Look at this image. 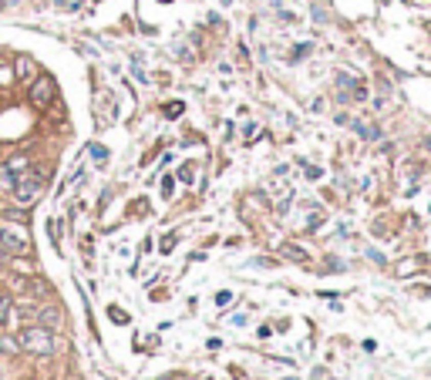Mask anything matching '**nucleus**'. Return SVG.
Wrapping results in <instances>:
<instances>
[{"label": "nucleus", "mask_w": 431, "mask_h": 380, "mask_svg": "<svg viewBox=\"0 0 431 380\" xmlns=\"http://www.w3.org/2000/svg\"><path fill=\"white\" fill-rule=\"evenodd\" d=\"M20 350H31V353L48 357L51 350H54L51 330H44V326H31V330H24V333H20Z\"/></svg>", "instance_id": "f257e3e1"}, {"label": "nucleus", "mask_w": 431, "mask_h": 380, "mask_svg": "<svg viewBox=\"0 0 431 380\" xmlns=\"http://www.w3.org/2000/svg\"><path fill=\"white\" fill-rule=\"evenodd\" d=\"M0 249L10 252V256H27V252H31V239H27L24 229L0 226Z\"/></svg>", "instance_id": "f03ea898"}, {"label": "nucleus", "mask_w": 431, "mask_h": 380, "mask_svg": "<svg viewBox=\"0 0 431 380\" xmlns=\"http://www.w3.org/2000/svg\"><path fill=\"white\" fill-rule=\"evenodd\" d=\"M37 195H41V175H24L14 185V202L17 205H31Z\"/></svg>", "instance_id": "7ed1b4c3"}, {"label": "nucleus", "mask_w": 431, "mask_h": 380, "mask_svg": "<svg viewBox=\"0 0 431 380\" xmlns=\"http://www.w3.org/2000/svg\"><path fill=\"white\" fill-rule=\"evenodd\" d=\"M20 169H24V158H10V162L0 169V188L14 192V185L20 182Z\"/></svg>", "instance_id": "20e7f679"}, {"label": "nucleus", "mask_w": 431, "mask_h": 380, "mask_svg": "<svg viewBox=\"0 0 431 380\" xmlns=\"http://www.w3.org/2000/svg\"><path fill=\"white\" fill-rule=\"evenodd\" d=\"M54 81H51L48 74H41V78H37V81H34V88H31V101L34 105H48L51 98H54Z\"/></svg>", "instance_id": "39448f33"}, {"label": "nucleus", "mask_w": 431, "mask_h": 380, "mask_svg": "<svg viewBox=\"0 0 431 380\" xmlns=\"http://www.w3.org/2000/svg\"><path fill=\"white\" fill-rule=\"evenodd\" d=\"M111 122H115V98L105 91V94L98 98V125H101V128H108Z\"/></svg>", "instance_id": "423d86ee"}, {"label": "nucleus", "mask_w": 431, "mask_h": 380, "mask_svg": "<svg viewBox=\"0 0 431 380\" xmlns=\"http://www.w3.org/2000/svg\"><path fill=\"white\" fill-rule=\"evenodd\" d=\"M280 256L293 259V263H310V252L303 249V246H297V243H283L280 246Z\"/></svg>", "instance_id": "0eeeda50"}, {"label": "nucleus", "mask_w": 431, "mask_h": 380, "mask_svg": "<svg viewBox=\"0 0 431 380\" xmlns=\"http://www.w3.org/2000/svg\"><path fill=\"white\" fill-rule=\"evenodd\" d=\"M34 74H37V64H34L31 57H17V78H20V81H31Z\"/></svg>", "instance_id": "6e6552de"}, {"label": "nucleus", "mask_w": 431, "mask_h": 380, "mask_svg": "<svg viewBox=\"0 0 431 380\" xmlns=\"http://www.w3.org/2000/svg\"><path fill=\"white\" fill-rule=\"evenodd\" d=\"M57 323H61V313H57V310H44V313H41V326H44V330H54Z\"/></svg>", "instance_id": "1a4fd4ad"}, {"label": "nucleus", "mask_w": 431, "mask_h": 380, "mask_svg": "<svg viewBox=\"0 0 431 380\" xmlns=\"http://www.w3.org/2000/svg\"><path fill=\"white\" fill-rule=\"evenodd\" d=\"M354 131H357L360 138H367V141H377V138H381V131H377L374 125H354Z\"/></svg>", "instance_id": "9d476101"}, {"label": "nucleus", "mask_w": 431, "mask_h": 380, "mask_svg": "<svg viewBox=\"0 0 431 380\" xmlns=\"http://www.w3.org/2000/svg\"><path fill=\"white\" fill-rule=\"evenodd\" d=\"M10 310H14V299L0 296V323H10Z\"/></svg>", "instance_id": "9b49d317"}, {"label": "nucleus", "mask_w": 431, "mask_h": 380, "mask_svg": "<svg viewBox=\"0 0 431 380\" xmlns=\"http://www.w3.org/2000/svg\"><path fill=\"white\" fill-rule=\"evenodd\" d=\"M0 350H4V353H17V350H20V340L4 337V340H0Z\"/></svg>", "instance_id": "f8f14e48"}, {"label": "nucleus", "mask_w": 431, "mask_h": 380, "mask_svg": "<svg viewBox=\"0 0 431 380\" xmlns=\"http://www.w3.org/2000/svg\"><path fill=\"white\" fill-rule=\"evenodd\" d=\"M108 313H111V323H118V326H125V323H128V313H125V310L111 306V310H108Z\"/></svg>", "instance_id": "ddd939ff"}, {"label": "nucleus", "mask_w": 431, "mask_h": 380, "mask_svg": "<svg viewBox=\"0 0 431 380\" xmlns=\"http://www.w3.org/2000/svg\"><path fill=\"white\" fill-rule=\"evenodd\" d=\"M91 155L98 158V165H105V158H108V148H105V145H91Z\"/></svg>", "instance_id": "4468645a"}, {"label": "nucleus", "mask_w": 431, "mask_h": 380, "mask_svg": "<svg viewBox=\"0 0 431 380\" xmlns=\"http://www.w3.org/2000/svg\"><path fill=\"white\" fill-rule=\"evenodd\" d=\"M10 81H14V71H10V67L0 61V84H10Z\"/></svg>", "instance_id": "2eb2a0df"}, {"label": "nucleus", "mask_w": 431, "mask_h": 380, "mask_svg": "<svg viewBox=\"0 0 431 380\" xmlns=\"http://www.w3.org/2000/svg\"><path fill=\"white\" fill-rule=\"evenodd\" d=\"M424 148H428V152H431V135H428V138H424Z\"/></svg>", "instance_id": "dca6fc26"}, {"label": "nucleus", "mask_w": 431, "mask_h": 380, "mask_svg": "<svg viewBox=\"0 0 431 380\" xmlns=\"http://www.w3.org/2000/svg\"><path fill=\"white\" fill-rule=\"evenodd\" d=\"M7 4H10V0H0V10H4V7H7Z\"/></svg>", "instance_id": "f3484780"}, {"label": "nucleus", "mask_w": 431, "mask_h": 380, "mask_svg": "<svg viewBox=\"0 0 431 380\" xmlns=\"http://www.w3.org/2000/svg\"><path fill=\"white\" fill-rule=\"evenodd\" d=\"M0 380H4V370H0Z\"/></svg>", "instance_id": "a211bd4d"}]
</instances>
